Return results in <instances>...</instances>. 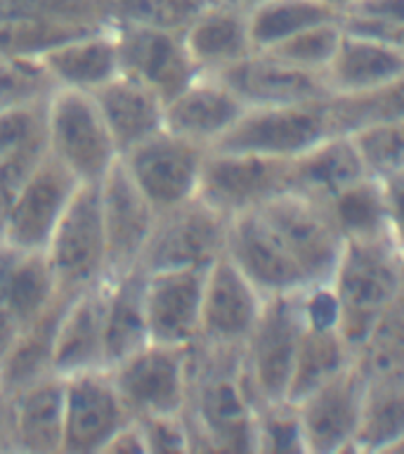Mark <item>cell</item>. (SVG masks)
I'll return each instance as SVG.
<instances>
[{
  "instance_id": "6da1fadb",
  "label": "cell",
  "mask_w": 404,
  "mask_h": 454,
  "mask_svg": "<svg viewBox=\"0 0 404 454\" xmlns=\"http://www.w3.org/2000/svg\"><path fill=\"white\" fill-rule=\"evenodd\" d=\"M255 400L248 390L241 348H190V421L194 450L255 452Z\"/></svg>"
},
{
  "instance_id": "7a4b0ae2",
  "label": "cell",
  "mask_w": 404,
  "mask_h": 454,
  "mask_svg": "<svg viewBox=\"0 0 404 454\" xmlns=\"http://www.w3.org/2000/svg\"><path fill=\"white\" fill-rule=\"evenodd\" d=\"M329 284L340 308V336L357 353L378 315L404 289V254L390 234L346 239Z\"/></svg>"
},
{
  "instance_id": "3957f363",
  "label": "cell",
  "mask_w": 404,
  "mask_h": 454,
  "mask_svg": "<svg viewBox=\"0 0 404 454\" xmlns=\"http://www.w3.org/2000/svg\"><path fill=\"white\" fill-rule=\"evenodd\" d=\"M300 294L268 296L253 332L241 348V364L255 407L286 403L298 343L305 329Z\"/></svg>"
},
{
  "instance_id": "277c9868",
  "label": "cell",
  "mask_w": 404,
  "mask_h": 454,
  "mask_svg": "<svg viewBox=\"0 0 404 454\" xmlns=\"http://www.w3.org/2000/svg\"><path fill=\"white\" fill-rule=\"evenodd\" d=\"M45 142L78 183H99L120 159L90 92L57 88L45 105Z\"/></svg>"
},
{
  "instance_id": "5b68a950",
  "label": "cell",
  "mask_w": 404,
  "mask_h": 454,
  "mask_svg": "<svg viewBox=\"0 0 404 454\" xmlns=\"http://www.w3.org/2000/svg\"><path fill=\"white\" fill-rule=\"evenodd\" d=\"M45 258L59 291L69 296L92 289L109 277V248L97 183H81L50 237Z\"/></svg>"
},
{
  "instance_id": "8992f818",
  "label": "cell",
  "mask_w": 404,
  "mask_h": 454,
  "mask_svg": "<svg viewBox=\"0 0 404 454\" xmlns=\"http://www.w3.org/2000/svg\"><path fill=\"white\" fill-rule=\"evenodd\" d=\"M333 133L331 99L284 106H246V112L213 149L291 161Z\"/></svg>"
},
{
  "instance_id": "52a82bcc",
  "label": "cell",
  "mask_w": 404,
  "mask_h": 454,
  "mask_svg": "<svg viewBox=\"0 0 404 454\" xmlns=\"http://www.w3.org/2000/svg\"><path fill=\"white\" fill-rule=\"evenodd\" d=\"M227 225L229 218L198 197L166 211H156L154 227L142 251L140 268L144 272L206 270L225 254Z\"/></svg>"
},
{
  "instance_id": "ba28073f",
  "label": "cell",
  "mask_w": 404,
  "mask_h": 454,
  "mask_svg": "<svg viewBox=\"0 0 404 454\" xmlns=\"http://www.w3.org/2000/svg\"><path fill=\"white\" fill-rule=\"evenodd\" d=\"M190 348L149 340L147 346L106 367L135 419L184 414L190 400Z\"/></svg>"
},
{
  "instance_id": "9c48e42d",
  "label": "cell",
  "mask_w": 404,
  "mask_h": 454,
  "mask_svg": "<svg viewBox=\"0 0 404 454\" xmlns=\"http://www.w3.org/2000/svg\"><path fill=\"white\" fill-rule=\"evenodd\" d=\"M286 184L289 161L284 159L208 149L197 197L225 218H234L262 208L268 201L284 194Z\"/></svg>"
},
{
  "instance_id": "30bf717a",
  "label": "cell",
  "mask_w": 404,
  "mask_h": 454,
  "mask_svg": "<svg viewBox=\"0 0 404 454\" xmlns=\"http://www.w3.org/2000/svg\"><path fill=\"white\" fill-rule=\"evenodd\" d=\"M208 149L161 128L120 154V163L156 211L180 206L198 194Z\"/></svg>"
},
{
  "instance_id": "8fae6325",
  "label": "cell",
  "mask_w": 404,
  "mask_h": 454,
  "mask_svg": "<svg viewBox=\"0 0 404 454\" xmlns=\"http://www.w3.org/2000/svg\"><path fill=\"white\" fill-rule=\"evenodd\" d=\"M78 187L81 183L55 156H43L7 208L0 241L14 251L45 254L50 237Z\"/></svg>"
},
{
  "instance_id": "7c38bea8",
  "label": "cell",
  "mask_w": 404,
  "mask_h": 454,
  "mask_svg": "<svg viewBox=\"0 0 404 454\" xmlns=\"http://www.w3.org/2000/svg\"><path fill=\"white\" fill-rule=\"evenodd\" d=\"M258 211L279 234L310 284H324L331 279L346 239L336 230L324 204L284 192Z\"/></svg>"
},
{
  "instance_id": "4fadbf2b",
  "label": "cell",
  "mask_w": 404,
  "mask_h": 454,
  "mask_svg": "<svg viewBox=\"0 0 404 454\" xmlns=\"http://www.w3.org/2000/svg\"><path fill=\"white\" fill-rule=\"evenodd\" d=\"M135 419L116 390L109 369L64 376L62 454L105 452L113 433Z\"/></svg>"
},
{
  "instance_id": "5bb4252c",
  "label": "cell",
  "mask_w": 404,
  "mask_h": 454,
  "mask_svg": "<svg viewBox=\"0 0 404 454\" xmlns=\"http://www.w3.org/2000/svg\"><path fill=\"white\" fill-rule=\"evenodd\" d=\"M119 45L120 71L137 78L163 102L175 98L204 71L191 59L183 34L147 24H112Z\"/></svg>"
},
{
  "instance_id": "9a60e30c",
  "label": "cell",
  "mask_w": 404,
  "mask_h": 454,
  "mask_svg": "<svg viewBox=\"0 0 404 454\" xmlns=\"http://www.w3.org/2000/svg\"><path fill=\"white\" fill-rule=\"evenodd\" d=\"M367 376L357 364L322 383L317 390L296 404L305 452L336 454L353 452L354 435L360 428Z\"/></svg>"
},
{
  "instance_id": "2e32d148",
  "label": "cell",
  "mask_w": 404,
  "mask_h": 454,
  "mask_svg": "<svg viewBox=\"0 0 404 454\" xmlns=\"http://www.w3.org/2000/svg\"><path fill=\"white\" fill-rule=\"evenodd\" d=\"M225 254L265 298L310 286V279L260 211L229 218Z\"/></svg>"
},
{
  "instance_id": "e0dca14e",
  "label": "cell",
  "mask_w": 404,
  "mask_h": 454,
  "mask_svg": "<svg viewBox=\"0 0 404 454\" xmlns=\"http://www.w3.org/2000/svg\"><path fill=\"white\" fill-rule=\"evenodd\" d=\"M265 296L227 254L206 268L198 340L211 348H244L260 317Z\"/></svg>"
},
{
  "instance_id": "ac0fdd59",
  "label": "cell",
  "mask_w": 404,
  "mask_h": 454,
  "mask_svg": "<svg viewBox=\"0 0 404 454\" xmlns=\"http://www.w3.org/2000/svg\"><path fill=\"white\" fill-rule=\"evenodd\" d=\"M215 76L229 85L246 106H284L331 99L324 74L305 71L269 52L253 50Z\"/></svg>"
},
{
  "instance_id": "d6986e66",
  "label": "cell",
  "mask_w": 404,
  "mask_h": 454,
  "mask_svg": "<svg viewBox=\"0 0 404 454\" xmlns=\"http://www.w3.org/2000/svg\"><path fill=\"white\" fill-rule=\"evenodd\" d=\"M97 184L109 248V275L137 268L154 227L156 208L128 176L120 159Z\"/></svg>"
},
{
  "instance_id": "ffe728a7",
  "label": "cell",
  "mask_w": 404,
  "mask_h": 454,
  "mask_svg": "<svg viewBox=\"0 0 404 454\" xmlns=\"http://www.w3.org/2000/svg\"><path fill=\"white\" fill-rule=\"evenodd\" d=\"M206 270H156L147 272L149 340L190 348L198 340Z\"/></svg>"
},
{
  "instance_id": "44dd1931",
  "label": "cell",
  "mask_w": 404,
  "mask_h": 454,
  "mask_svg": "<svg viewBox=\"0 0 404 454\" xmlns=\"http://www.w3.org/2000/svg\"><path fill=\"white\" fill-rule=\"evenodd\" d=\"M246 112L237 92L215 74H201L163 106V128L206 149H213L222 135Z\"/></svg>"
},
{
  "instance_id": "7402d4cb",
  "label": "cell",
  "mask_w": 404,
  "mask_h": 454,
  "mask_svg": "<svg viewBox=\"0 0 404 454\" xmlns=\"http://www.w3.org/2000/svg\"><path fill=\"white\" fill-rule=\"evenodd\" d=\"M105 282L76 294L64 308L52 357L57 374L71 376L106 369Z\"/></svg>"
},
{
  "instance_id": "603a6c76",
  "label": "cell",
  "mask_w": 404,
  "mask_h": 454,
  "mask_svg": "<svg viewBox=\"0 0 404 454\" xmlns=\"http://www.w3.org/2000/svg\"><path fill=\"white\" fill-rule=\"evenodd\" d=\"M350 133H333L289 161L286 192L329 204L336 194L367 177Z\"/></svg>"
},
{
  "instance_id": "cb8c5ba5",
  "label": "cell",
  "mask_w": 404,
  "mask_h": 454,
  "mask_svg": "<svg viewBox=\"0 0 404 454\" xmlns=\"http://www.w3.org/2000/svg\"><path fill=\"white\" fill-rule=\"evenodd\" d=\"M404 74V55L385 43L343 28V38L326 67L324 78L333 98H357L392 83Z\"/></svg>"
},
{
  "instance_id": "d4e9b609",
  "label": "cell",
  "mask_w": 404,
  "mask_h": 454,
  "mask_svg": "<svg viewBox=\"0 0 404 454\" xmlns=\"http://www.w3.org/2000/svg\"><path fill=\"white\" fill-rule=\"evenodd\" d=\"M10 397L17 452L57 454L64 442V376L48 374Z\"/></svg>"
},
{
  "instance_id": "484cf974",
  "label": "cell",
  "mask_w": 404,
  "mask_h": 454,
  "mask_svg": "<svg viewBox=\"0 0 404 454\" xmlns=\"http://www.w3.org/2000/svg\"><path fill=\"white\" fill-rule=\"evenodd\" d=\"M92 99L119 147V154L140 145L163 128L166 102L152 88L123 71L92 92Z\"/></svg>"
},
{
  "instance_id": "4316f807",
  "label": "cell",
  "mask_w": 404,
  "mask_h": 454,
  "mask_svg": "<svg viewBox=\"0 0 404 454\" xmlns=\"http://www.w3.org/2000/svg\"><path fill=\"white\" fill-rule=\"evenodd\" d=\"M147 272L137 265L109 275L105 282V350L106 367L149 343Z\"/></svg>"
},
{
  "instance_id": "83f0119b",
  "label": "cell",
  "mask_w": 404,
  "mask_h": 454,
  "mask_svg": "<svg viewBox=\"0 0 404 454\" xmlns=\"http://www.w3.org/2000/svg\"><path fill=\"white\" fill-rule=\"evenodd\" d=\"M57 88L95 92L120 74L119 45L113 27H102L90 34L76 35L41 57Z\"/></svg>"
},
{
  "instance_id": "f1b7e54d",
  "label": "cell",
  "mask_w": 404,
  "mask_h": 454,
  "mask_svg": "<svg viewBox=\"0 0 404 454\" xmlns=\"http://www.w3.org/2000/svg\"><path fill=\"white\" fill-rule=\"evenodd\" d=\"M183 41L204 74H218L253 52L246 12L220 3L206 7L184 28Z\"/></svg>"
},
{
  "instance_id": "f546056e",
  "label": "cell",
  "mask_w": 404,
  "mask_h": 454,
  "mask_svg": "<svg viewBox=\"0 0 404 454\" xmlns=\"http://www.w3.org/2000/svg\"><path fill=\"white\" fill-rule=\"evenodd\" d=\"M71 298L74 296H69V294H59L48 310L38 315L31 325H27L17 333L12 346L7 348L5 355L0 357L3 393H14L28 383L38 381L43 376L57 374L55 367H52L57 326H59L64 308Z\"/></svg>"
},
{
  "instance_id": "4dcf8cb0",
  "label": "cell",
  "mask_w": 404,
  "mask_h": 454,
  "mask_svg": "<svg viewBox=\"0 0 404 454\" xmlns=\"http://www.w3.org/2000/svg\"><path fill=\"white\" fill-rule=\"evenodd\" d=\"M353 362L354 353L340 336L338 326L305 325L300 343H298L293 372H291L286 403L298 404L322 383L350 367Z\"/></svg>"
},
{
  "instance_id": "1f68e13d",
  "label": "cell",
  "mask_w": 404,
  "mask_h": 454,
  "mask_svg": "<svg viewBox=\"0 0 404 454\" xmlns=\"http://www.w3.org/2000/svg\"><path fill=\"white\" fill-rule=\"evenodd\" d=\"M102 27L109 24L57 14H7L0 17V55L43 57L57 45Z\"/></svg>"
},
{
  "instance_id": "d6a6232c",
  "label": "cell",
  "mask_w": 404,
  "mask_h": 454,
  "mask_svg": "<svg viewBox=\"0 0 404 454\" xmlns=\"http://www.w3.org/2000/svg\"><path fill=\"white\" fill-rule=\"evenodd\" d=\"M404 438V379L367 381L353 452H390Z\"/></svg>"
},
{
  "instance_id": "836d02e7",
  "label": "cell",
  "mask_w": 404,
  "mask_h": 454,
  "mask_svg": "<svg viewBox=\"0 0 404 454\" xmlns=\"http://www.w3.org/2000/svg\"><path fill=\"white\" fill-rule=\"evenodd\" d=\"M340 14L322 0H265L246 14L248 34L253 50L265 52L315 24L338 20Z\"/></svg>"
},
{
  "instance_id": "e575fe53",
  "label": "cell",
  "mask_w": 404,
  "mask_h": 454,
  "mask_svg": "<svg viewBox=\"0 0 404 454\" xmlns=\"http://www.w3.org/2000/svg\"><path fill=\"white\" fill-rule=\"evenodd\" d=\"M5 289L7 303L19 325V332L48 310L55 303V298L62 294L45 254H24L14 248L12 261L7 268Z\"/></svg>"
},
{
  "instance_id": "d590c367",
  "label": "cell",
  "mask_w": 404,
  "mask_h": 454,
  "mask_svg": "<svg viewBox=\"0 0 404 454\" xmlns=\"http://www.w3.org/2000/svg\"><path fill=\"white\" fill-rule=\"evenodd\" d=\"M324 206L343 239H374L390 234L385 192L376 177H361Z\"/></svg>"
},
{
  "instance_id": "8d00e7d4",
  "label": "cell",
  "mask_w": 404,
  "mask_h": 454,
  "mask_svg": "<svg viewBox=\"0 0 404 454\" xmlns=\"http://www.w3.org/2000/svg\"><path fill=\"white\" fill-rule=\"evenodd\" d=\"M354 364L367 376V381L404 379V289L378 315L354 353Z\"/></svg>"
},
{
  "instance_id": "74e56055",
  "label": "cell",
  "mask_w": 404,
  "mask_h": 454,
  "mask_svg": "<svg viewBox=\"0 0 404 454\" xmlns=\"http://www.w3.org/2000/svg\"><path fill=\"white\" fill-rule=\"evenodd\" d=\"M215 0H99L106 24H147L183 34Z\"/></svg>"
},
{
  "instance_id": "f35d334b",
  "label": "cell",
  "mask_w": 404,
  "mask_h": 454,
  "mask_svg": "<svg viewBox=\"0 0 404 454\" xmlns=\"http://www.w3.org/2000/svg\"><path fill=\"white\" fill-rule=\"evenodd\" d=\"M57 90L41 57L0 55V112L45 105Z\"/></svg>"
},
{
  "instance_id": "ab89813d",
  "label": "cell",
  "mask_w": 404,
  "mask_h": 454,
  "mask_svg": "<svg viewBox=\"0 0 404 454\" xmlns=\"http://www.w3.org/2000/svg\"><path fill=\"white\" fill-rule=\"evenodd\" d=\"M350 137L371 177L383 183L404 170V119L371 121L350 130Z\"/></svg>"
},
{
  "instance_id": "60d3db41",
  "label": "cell",
  "mask_w": 404,
  "mask_h": 454,
  "mask_svg": "<svg viewBox=\"0 0 404 454\" xmlns=\"http://www.w3.org/2000/svg\"><path fill=\"white\" fill-rule=\"evenodd\" d=\"M336 133H350L371 121L404 119V74L378 90L357 98H331Z\"/></svg>"
},
{
  "instance_id": "b9f144b4",
  "label": "cell",
  "mask_w": 404,
  "mask_h": 454,
  "mask_svg": "<svg viewBox=\"0 0 404 454\" xmlns=\"http://www.w3.org/2000/svg\"><path fill=\"white\" fill-rule=\"evenodd\" d=\"M340 38H343V24H340L338 17V20L322 21V24L305 28V31L291 35L284 43H279L276 48L265 50V52L305 71L324 74L333 55H336V50H338Z\"/></svg>"
},
{
  "instance_id": "7bdbcfd3",
  "label": "cell",
  "mask_w": 404,
  "mask_h": 454,
  "mask_svg": "<svg viewBox=\"0 0 404 454\" xmlns=\"http://www.w3.org/2000/svg\"><path fill=\"white\" fill-rule=\"evenodd\" d=\"M255 452H305L296 404H265L255 411Z\"/></svg>"
},
{
  "instance_id": "ee69618b",
  "label": "cell",
  "mask_w": 404,
  "mask_h": 454,
  "mask_svg": "<svg viewBox=\"0 0 404 454\" xmlns=\"http://www.w3.org/2000/svg\"><path fill=\"white\" fill-rule=\"evenodd\" d=\"M48 105V102H45ZM45 105L19 106L0 112V161L35 147H48L45 142Z\"/></svg>"
},
{
  "instance_id": "f6af8a7d",
  "label": "cell",
  "mask_w": 404,
  "mask_h": 454,
  "mask_svg": "<svg viewBox=\"0 0 404 454\" xmlns=\"http://www.w3.org/2000/svg\"><path fill=\"white\" fill-rule=\"evenodd\" d=\"M147 452H190L194 450L190 421L184 414H156V417L137 419Z\"/></svg>"
},
{
  "instance_id": "bcb514c9",
  "label": "cell",
  "mask_w": 404,
  "mask_h": 454,
  "mask_svg": "<svg viewBox=\"0 0 404 454\" xmlns=\"http://www.w3.org/2000/svg\"><path fill=\"white\" fill-rule=\"evenodd\" d=\"M45 154H48V147H35L0 161V225H3V218L17 197V192L21 190V184L27 183L31 170L41 163Z\"/></svg>"
},
{
  "instance_id": "7dc6e473",
  "label": "cell",
  "mask_w": 404,
  "mask_h": 454,
  "mask_svg": "<svg viewBox=\"0 0 404 454\" xmlns=\"http://www.w3.org/2000/svg\"><path fill=\"white\" fill-rule=\"evenodd\" d=\"M340 24H343L346 31L376 38V41L385 43V45L404 55V21H374L353 17V14H340Z\"/></svg>"
},
{
  "instance_id": "c3c4849f",
  "label": "cell",
  "mask_w": 404,
  "mask_h": 454,
  "mask_svg": "<svg viewBox=\"0 0 404 454\" xmlns=\"http://www.w3.org/2000/svg\"><path fill=\"white\" fill-rule=\"evenodd\" d=\"M383 192H385V206H388L390 237L404 254V170L383 180Z\"/></svg>"
},
{
  "instance_id": "681fc988",
  "label": "cell",
  "mask_w": 404,
  "mask_h": 454,
  "mask_svg": "<svg viewBox=\"0 0 404 454\" xmlns=\"http://www.w3.org/2000/svg\"><path fill=\"white\" fill-rule=\"evenodd\" d=\"M10 261H12V248L0 241V357L5 355V350L12 346V340L19 333V325H17L12 310H10V303H7L5 279Z\"/></svg>"
},
{
  "instance_id": "f907efd6",
  "label": "cell",
  "mask_w": 404,
  "mask_h": 454,
  "mask_svg": "<svg viewBox=\"0 0 404 454\" xmlns=\"http://www.w3.org/2000/svg\"><path fill=\"white\" fill-rule=\"evenodd\" d=\"M343 14L374 21H404V0H353Z\"/></svg>"
},
{
  "instance_id": "816d5d0a",
  "label": "cell",
  "mask_w": 404,
  "mask_h": 454,
  "mask_svg": "<svg viewBox=\"0 0 404 454\" xmlns=\"http://www.w3.org/2000/svg\"><path fill=\"white\" fill-rule=\"evenodd\" d=\"M105 452H120V454H147V440L142 433L137 419H130L123 428L113 433Z\"/></svg>"
},
{
  "instance_id": "f5cc1de1",
  "label": "cell",
  "mask_w": 404,
  "mask_h": 454,
  "mask_svg": "<svg viewBox=\"0 0 404 454\" xmlns=\"http://www.w3.org/2000/svg\"><path fill=\"white\" fill-rule=\"evenodd\" d=\"M0 452H17V440H14V421L10 397L0 395Z\"/></svg>"
},
{
  "instance_id": "db71d44e",
  "label": "cell",
  "mask_w": 404,
  "mask_h": 454,
  "mask_svg": "<svg viewBox=\"0 0 404 454\" xmlns=\"http://www.w3.org/2000/svg\"><path fill=\"white\" fill-rule=\"evenodd\" d=\"M220 5H227V7H234V10H239V12H251L255 10L258 5H262L265 0H215Z\"/></svg>"
},
{
  "instance_id": "11a10c76",
  "label": "cell",
  "mask_w": 404,
  "mask_h": 454,
  "mask_svg": "<svg viewBox=\"0 0 404 454\" xmlns=\"http://www.w3.org/2000/svg\"><path fill=\"white\" fill-rule=\"evenodd\" d=\"M322 3H326V5L336 7V10H338V12H343V10H346V7L350 5V3H353V0H322Z\"/></svg>"
},
{
  "instance_id": "9f6ffc18",
  "label": "cell",
  "mask_w": 404,
  "mask_h": 454,
  "mask_svg": "<svg viewBox=\"0 0 404 454\" xmlns=\"http://www.w3.org/2000/svg\"><path fill=\"white\" fill-rule=\"evenodd\" d=\"M10 3H12V0H0V14H5V10L10 7Z\"/></svg>"
},
{
  "instance_id": "6f0895ef",
  "label": "cell",
  "mask_w": 404,
  "mask_h": 454,
  "mask_svg": "<svg viewBox=\"0 0 404 454\" xmlns=\"http://www.w3.org/2000/svg\"><path fill=\"white\" fill-rule=\"evenodd\" d=\"M0 395H3V386H0Z\"/></svg>"
}]
</instances>
